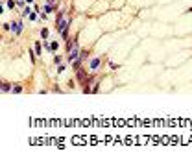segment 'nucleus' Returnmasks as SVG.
Returning <instances> with one entry per match:
<instances>
[{
    "mask_svg": "<svg viewBox=\"0 0 192 168\" xmlns=\"http://www.w3.org/2000/svg\"><path fill=\"white\" fill-rule=\"evenodd\" d=\"M89 67H91V70H98V68H100V59H92Z\"/></svg>",
    "mask_w": 192,
    "mask_h": 168,
    "instance_id": "1",
    "label": "nucleus"
},
{
    "mask_svg": "<svg viewBox=\"0 0 192 168\" xmlns=\"http://www.w3.org/2000/svg\"><path fill=\"white\" fill-rule=\"evenodd\" d=\"M13 30H15V33H20V30H22V22H17V24L13 26Z\"/></svg>",
    "mask_w": 192,
    "mask_h": 168,
    "instance_id": "2",
    "label": "nucleus"
},
{
    "mask_svg": "<svg viewBox=\"0 0 192 168\" xmlns=\"http://www.w3.org/2000/svg\"><path fill=\"white\" fill-rule=\"evenodd\" d=\"M2 91H4V92H7V91H9V85H6V83H4V85H2Z\"/></svg>",
    "mask_w": 192,
    "mask_h": 168,
    "instance_id": "3",
    "label": "nucleus"
}]
</instances>
